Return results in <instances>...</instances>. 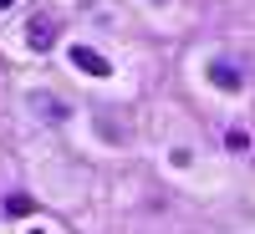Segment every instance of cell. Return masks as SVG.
Wrapping results in <instances>:
<instances>
[{"label": "cell", "instance_id": "cell-3", "mask_svg": "<svg viewBox=\"0 0 255 234\" xmlns=\"http://www.w3.org/2000/svg\"><path fill=\"white\" fill-rule=\"evenodd\" d=\"M209 77H215V81H220L225 92H235V87H240V72L230 67V61H215V67H209Z\"/></svg>", "mask_w": 255, "mask_h": 234}, {"label": "cell", "instance_id": "cell-2", "mask_svg": "<svg viewBox=\"0 0 255 234\" xmlns=\"http://www.w3.org/2000/svg\"><path fill=\"white\" fill-rule=\"evenodd\" d=\"M77 67H82V72H92V77H108V61H102L97 51H87V46H77Z\"/></svg>", "mask_w": 255, "mask_h": 234}, {"label": "cell", "instance_id": "cell-1", "mask_svg": "<svg viewBox=\"0 0 255 234\" xmlns=\"http://www.w3.org/2000/svg\"><path fill=\"white\" fill-rule=\"evenodd\" d=\"M51 41H56V26H51V20H31V46H36V51H46Z\"/></svg>", "mask_w": 255, "mask_h": 234}, {"label": "cell", "instance_id": "cell-4", "mask_svg": "<svg viewBox=\"0 0 255 234\" xmlns=\"http://www.w3.org/2000/svg\"><path fill=\"white\" fill-rule=\"evenodd\" d=\"M5 5H15V0H0V10H5Z\"/></svg>", "mask_w": 255, "mask_h": 234}]
</instances>
